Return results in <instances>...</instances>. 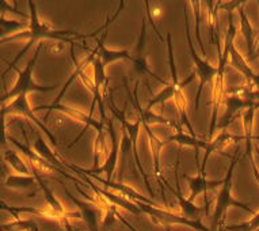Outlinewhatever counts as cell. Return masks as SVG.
Masks as SVG:
<instances>
[{
  "mask_svg": "<svg viewBox=\"0 0 259 231\" xmlns=\"http://www.w3.org/2000/svg\"><path fill=\"white\" fill-rule=\"evenodd\" d=\"M27 6H29V10H30V22H29V27H27V30L23 31V33H17V34L11 35V37H9V38L0 41V44H3V43H9V41H14V40L29 38L25 47H23V49L19 51V53L15 56V59H14L11 63H9V67H7V69H6L5 72H3V75H2L3 85H6V75H7V73H9L10 71L17 65L18 61L21 60V57H23L25 53H27V51H29L30 48L33 47L37 41L44 38L57 40V41L68 43L69 45H71V48H73V45H76V40H85V38H89V37H94V35L98 34L99 31L107 29L109 25H111L115 18L118 17L119 11L123 9L125 3L121 2V3H119L118 13H115V15H113V18L107 19L106 25H103L99 30H97L95 33H93V34H80V33H77V31H73V30H56V29H53L49 23H47V22H44L39 19L38 11H37V5H35L34 2H27Z\"/></svg>",
  "mask_w": 259,
  "mask_h": 231,
  "instance_id": "1",
  "label": "cell"
},
{
  "mask_svg": "<svg viewBox=\"0 0 259 231\" xmlns=\"http://www.w3.org/2000/svg\"><path fill=\"white\" fill-rule=\"evenodd\" d=\"M167 51H168V64H170V73H171V82L167 83V86H164L159 94H156L155 97H152V99H149V102L147 103L144 111L149 113L152 110V107H155L156 105H161L164 106L167 101L174 98L175 105H177V109L179 111V121H181V125L186 127L189 129L191 136H196V132L193 131V127H191L190 121L187 119V101L186 97L183 94V87L190 83L193 79H194V75L196 73L193 72L190 76L187 78L185 82H179L178 78V69H177V64H175V57H174V51H172V41H171V34L167 33Z\"/></svg>",
  "mask_w": 259,
  "mask_h": 231,
  "instance_id": "2",
  "label": "cell"
},
{
  "mask_svg": "<svg viewBox=\"0 0 259 231\" xmlns=\"http://www.w3.org/2000/svg\"><path fill=\"white\" fill-rule=\"evenodd\" d=\"M244 5V2H221L220 6L224 9L228 10V30L225 33V43H224V51L219 55V65H217V76L213 83V107L212 114H210V125H209V137L213 136V133L216 131L217 125V113H219V107L223 102V97H224V75L225 68L230 60V51L231 47L234 45L235 37H236V27L234 23V10L239 9L240 6Z\"/></svg>",
  "mask_w": 259,
  "mask_h": 231,
  "instance_id": "3",
  "label": "cell"
},
{
  "mask_svg": "<svg viewBox=\"0 0 259 231\" xmlns=\"http://www.w3.org/2000/svg\"><path fill=\"white\" fill-rule=\"evenodd\" d=\"M239 159H240L239 152H236V154L231 158V165L230 167H228V171H227V174H225L224 177V182H223V185H221L220 193H219V196H217L210 231H217L219 224H220L221 220L224 219L225 212H227V210H228L230 207L242 208V210L247 211V212L251 215L255 214L254 211L251 210L250 207H248L247 203H242V201L235 200L234 197H232V177H234L235 167H236V165H238Z\"/></svg>",
  "mask_w": 259,
  "mask_h": 231,
  "instance_id": "4",
  "label": "cell"
},
{
  "mask_svg": "<svg viewBox=\"0 0 259 231\" xmlns=\"http://www.w3.org/2000/svg\"><path fill=\"white\" fill-rule=\"evenodd\" d=\"M41 47L42 44H39L37 49H35L33 57L27 61L25 69H22L18 73L17 82L15 85L13 86V89L6 93L2 98H0V105L5 103L6 101H10V99H15L19 95H27L30 93H34V91H39V93H47V91L56 90L59 87V83H56L53 86H41L38 83H35L34 78H33V71L35 68V64H37V60H38L39 52H41Z\"/></svg>",
  "mask_w": 259,
  "mask_h": 231,
  "instance_id": "5",
  "label": "cell"
},
{
  "mask_svg": "<svg viewBox=\"0 0 259 231\" xmlns=\"http://www.w3.org/2000/svg\"><path fill=\"white\" fill-rule=\"evenodd\" d=\"M111 93H113V90H110V93H109V99H107V101H109V110L113 113V117L119 121V124H121L122 129L127 133L129 140L132 143V151L133 155H135V162H136L137 169L140 170L141 177H143V180H144L145 188H147L148 193L151 195V199L155 200V193H153L152 188H151V184H149L148 174L145 173L144 167H143V165H141L140 162V158H139V152H137V139H139V135H140V127L143 125L141 124V120L140 119H137L135 123H131V121L127 120L126 115H125V113H126V105H125V109L118 110V109L115 107L114 99H113V94H111Z\"/></svg>",
  "mask_w": 259,
  "mask_h": 231,
  "instance_id": "6",
  "label": "cell"
},
{
  "mask_svg": "<svg viewBox=\"0 0 259 231\" xmlns=\"http://www.w3.org/2000/svg\"><path fill=\"white\" fill-rule=\"evenodd\" d=\"M187 3L183 7V15H185V29H186V38L187 45H189V52H190V57L194 67H196V75L200 79V85H198V90L196 95V110L200 109V99L204 91V87L206 85H212L214 83V79L217 76V67L212 65L206 59H202L198 56L194 47H193V41H191V33H190V22H189V15H187Z\"/></svg>",
  "mask_w": 259,
  "mask_h": 231,
  "instance_id": "7",
  "label": "cell"
},
{
  "mask_svg": "<svg viewBox=\"0 0 259 231\" xmlns=\"http://www.w3.org/2000/svg\"><path fill=\"white\" fill-rule=\"evenodd\" d=\"M136 204L139 206L143 214L148 215L153 222L156 224H160V226H177V224H181V226L196 228L198 231H210V228L205 227L201 223V220H190V219L185 218V216H178V215L171 214L168 211L161 210L160 207L149 206V204L140 203V201L136 203Z\"/></svg>",
  "mask_w": 259,
  "mask_h": 231,
  "instance_id": "8",
  "label": "cell"
},
{
  "mask_svg": "<svg viewBox=\"0 0 259 231\" xmlns=\"http://www.w3.org/2000/svg\"><path fill=\"white\" fill-rule=\"evenodd\" d=\"M107 127H109V135H110L111 140V150L109 157L106 158V161L103 162V165H101L99 167H94V169H90V170H85V169H81L79 166H73V165H69V169H73V170L79 171L81 174H85V176H99V174H106V180L113 181V174H114L115 167H117V163H118V155H119V144L118 139H117V135H115L114 124H113V119L107 121Z\"/></svg>",
  "mask_w": 259,
  "mask_h": 231,
  "instance_id": "9",
  "label": "cell"
},
{
  "mask_svg": "<svg viewBox=\"0 0 259 231\" xmlns=\"http://www.w3.org/2000/svg\"><path fill=\"white\" fill-rule=\"evenodd\" d=\"M42 109H47L48 114L47 117L49 115L52 110H60L65 113V114H68L69 117H73V119H76L77 121H80L83 124H85V129L89 128V127H94V128L98 131V137H97V143H95V147L101 146V148H105V132H103V123L102 121H97L94 120L93 115L90 114H84L83 111L77 110L75 107H68V106H64V105H55V103H51V105H41L38 107H34L33 110L38 111L42 110Z\"/></svg>",
  "mask_w": 259,
  "mask_h": 231,
  "instance_id": "10",
  "label": "cell"
},
{
  "mask_svg": "<svg viewBox=\"0 0 259 231\" xmlns=\"http://www.w3.org/2000/svg\"><path fill=\"white\" fill-rule=\"evenodd\" d=\"M255 102V95H242V94H231L225 98V113L220 120L217 121L216 129H225L234 123L235 117L239 111L247 109L251 103Z\"/></svg>",
  "mask_w": 259,
  "mask_h": 231,
  "instance_id": "11",
  "label": "cell"
},
{
  "mask_svg": "<svg viewBox=\"0 0 259 231\" xmlns=\"http://www.w3.org/2000/svg\"><path fill=\"white\" fill-rule=\"evenodd\" d=\"M258 101H255L254 103H251L250 106L247 107L244 113L242 115V120H243V128H244V140H246V154L244 157L250 159V163H251V169H252V174L255 176L256 181H258L259 184V173L256 170V167H255V163H254V148H252V140H254V117H255V113L258 110Z\"/></svg>",
  "mask_w": 259,
  "mask_h": 231,
  "instance_id": "12",
  "label": "cell"
},
{
  "mask_svg": "<svg viewBox=\"0 0 259 231\" xmlns=\"http://www.w3.org/2000/svg\"><path fill=\"white\" fill-rule=\"evenodd\" d=\"M60 184L63 185L64 192L68 196L69 200L72 201L73 204L79 208V215H80V218L84 220V223L89 227V231H99V218L102 216L101 208L94 206V204H90L87 201L79 200L77 197H75L72 193L69 192L67 186L64 185L63 181H60Z\"/></svg>",
  "mask_w": 259,
  "mask_h": 231,
  "instance_id": "13",
  "label": "cell"
},
{
  "mask_svg": "<svg viewBox=\"0 0 259 231\" xmlns=\"http://www.w3.org/2000/svg\"><path fill=\"white\" fill-rule=\"evenodd\" d=\"M145 37H147V27H145V17H143V26H141V33H140V37H139V43H137V47H136V55L133 56V64H135V68H136L137 73H140V76L145 78V85H148V79L147 78L151 76L153 79H156L157 82H160L163 83L164 86H167L168 82L164 81V79H161L159 78L157 75L149 69L148 67V63H147V57H145V53H144V48H145Z\"/></svg>",
  "mask_w": 259,
  "mask_h": 231,
  "instance_id": "14",
  "label": "cell"
},
{
  "mask_svg": "<svg viewBox=\"0 0 259 231\" xmlns=\"http://www.w3.org/2000/svg\"><path fill=\"white\" fill-rule=\"evenodd\" d=\"M5 109H6V113L10 114V113H17V114H21V115H25L27 119L33 121L39 129H42L44 132L47 133V136L49 137L52 140L53 144H57V140H56V137L53 133L49 132V129H47V127L41 123V121L37 119L34 115V110L30 107V103H29V99H27V95H19L15 99H13L9 105H5Z\"/></svg>",
  "mask_w": 259,
  "mask_h": 231,
  "instance_id": "15",
  "label": "cell"
},
{
  "mask_svg": "<svg viewBox=\"0 0 259 231\" xmlns=\"http://www.w3.org/2000/svg\"><path fill=\"white\" fill-rule=\"evenodd\" d=\"M178 167H179V157L177 158V162H175L174 170H175V184H177V188H172L168 182L166 184V186L170 189V192L172 195H175V197L178 199L179 206H181V210L183 212V216L190 220H201V212L205 211V207H197L193 201H190L187 197H185L182 195V190H181V184H179V173H178Z\"/></svg>",
  "mask_w": 259,
  "mask_h": 231,
  "instance_id": "16",
  "label": "cell"
},
{
  "mask_svg": "<svg viewBox=\"0 0 259 231\" xmlns=\"http://www.w3.org/2000/svg\"><path fill=\"white\" fill-rule=\"evenodd\" d=\"M183 178H185V180L187 181V184H189L190 196L187 197V199L190 201H194V199H196L198 195H201V193H205V196H206V192H208V190L217 188V186H221L223 182H224V178H223V180L209 181L206 180V176L200 174V173H198L197 176H189L186 173H183Z\"/></svg>",
  "mask_w": 259,
  "mask_h": 231,
  "instance_id": "17",
  "label": "cell"
},
{
  "mask_svg": "<svg viewBox=\"0 0 259 231\" xmlns=\"http://www.w3.org/2000/svg\"><path fill=\"white\" fill-rule=\"evenodd\" d=\"M230 61L231 65H232L235 69H238L239 72L246 78V81L247 83H248V86H250V89L259 87V75H255L254 71L251 69V67L246 61V59H244V57L240 55V52L235 48V44L231 47Z\"/></svg>",
  "mask_w": 259,
  "mask_h": 231,
  "instance_id": "18",
  "label": "cell"
},
{
  "mask_svg": "<svg viewBox=\"0 0 259 231\" xmlns=\"http://www.w3.org/2000/svg\"><path fill=\"white\" fill-rule=\"evenodd\" d=\"M106 35H107V30L103 33V35L98 41V45H97V48L94 49V52L97 53V56L101 59V61H102L105 67L118 60H129V61H132V63L135 61L133 56L129 53V51H110V49H107V48L105 47V40H106Z\"/></svg>",
  "mask_w": 259,
  "mask_h": 231,
  "instance_id": "19",
  "label": "cell"
},
{
  "mask_svg": "<svg viewBox=\"0 0 259 231\" xmlns=\"http://www.w3.org/2000/svg\"><path fill=\"white\" fill-rule=\"evenodd\" d=\"M91 177L95 178L98 182H101V184L105 185V186H109V188L114 189V190H118L121 196L126 197V199H129V200H133L135 203H139V201H140V203H145V204H149V206L159 207V204H157L156 201L152 200V199H148V197L143 196V195L136 192L135 189L131 188V186H127V185L121 184V182H114V181L103 180V178H99L98 176H91Z\"/></svg>",
  "mask_w": 259,
  "mask_h": 231,
  "instance_id": "20",
  "label": "cell"
},
{
  "mask_svg": "<svg viewBox=\"0 0 259 231\" xmlns=\"http://www.w3.org/2000/svg\"><path fill=\"white\" fill-rule=\"evenodd\" d=\"M171 141H175L178 143L179 146L182 147H191L196 151V159L198 161V154H200V150H206L209 146V140H201L197 136H191V135H187V133L183 132L182 127L177 129V133L171 135L166 139V141H163V146H166Z\"/></svg>",
  "mask_w": 259,
  "mask_h": 231,
  "instance_id": "21",
  "label": "cell"
},
{
  "mask_svg": "<svg viewBox=\"0 0 259 231\" xmlns=\"http://www.w3.org/2000/svg\"><path fill=\"white\" fill-rule=\"evenodd\" d=\"M3 161L6 162V165H9L11 169H13L17 174H22V176H33L31 173V169H30L29 165H26V162L19 157L15 150H7L3 151Z\"/></svg>",
  "mask_w": 259,
  "mask_h": 231,
  "instance_id": "22",
  "label": "cell"
},
{
  "mask_svg": "<svg viewBox=\"0 0 259 231\" xmlns=\"http://www.w3.org/2000/svg\"><path fill=\"white\" fill-rule=\"evenodd\" d=\"M244 5H246V3H244ZM243 6L239 7V15H240V30H242L243 37H244V40H246V43H247V49H248L250 60H254L255 57H256V56L254 55V38H255L254 30H252V26H251L246 13H244Z\"/></svg>",
  "mask_w": 259,
  "mask_h": 231,
  "instance_id": "23",
  "label": "cell"
},
{
  "mask_svg": "<svg viewBox=\"0 0 259 231\" xmlns=\"http://www.w3.org/2000/svg\"><path fill=\"white\" fill-rule=\"evenodd\" d=\"M37 184V180L34 176H22V174H14V173H7L5 177V186L10 189H23L31 188Z\"/></svg>",
  "mask_w": 259,
  "mask_h": 231,
  "instance_id": "24",
  "label": "cell"
},
{
  "mask_svg": "<svg viewBox=\"0 0 259 231\" xmlns=\"http://www.w3.org/2000/svg\"><path fill=\"white\" fill-rule=\"evenodd\" d=\"M26 27H29L27 21H15V19L0 17V41L9 38L11 34H17V31L23 30Z\"/></svg>",
  "mask_w": 259,
  "mask_h": 231,
  "instance_id": "25",
  "label": "cell"
},
{
  "mask_svg": "<svg viewBox=\"0 0 259 231\" xmlns=\"http://www.w3.org/2000/svg\"><path fill=\"white\" fill-rule=\"evenodd\" d=\"M0 211H6L10 212L14 219H21L19 214H33L39 215V216H49V212L47 210H38V208H33V207H19V206H9L7 203L0 199Z\"/></svg>",
  "mask_w": 259,
  "mask_h": 231,
  "instance_id": "26",
  "label": "cell"
},
{
  "mask_svg": "<svg viewBox=\"0 0 259 231\" xmlns=\"http://www.w3.org/2000/svg\"><path fill=\"white\" fill-rule=\"evenodd\" d=\"M0 231H38V224L31 219H14L0 224Z\"/></svg>",
  "mask_w": 259,
  "mask_h": 231,
  "instance_id": "27",
  "label": "cell"
},
{
  "mask_svg": "<svg viewBox=\"0 0 259 231\" xmlns=\"http://www.w3.org/2000/svg\"><path fill=\"white\" fill-rule=\"evenodd\" d=\"M227 231H256L259 230V212H255L252 218L246 222L239 223V224H231L225 226Z\"/></svg>",
  "mask_w": 259,
  "mask_h": 231,
  "instance_id": "28",
  "label": "cell"
},
{
  "mask_svg": "<svg viewBox=\"0 0 259 231\" xmlns=\"http://www.w3.org/2000/svg\"><path fill=\"white\" fill-rule=\"evenodd\" d=\"M6 109L5 106L0 107V148L5 151L7 150V141H9V133L6 131Z\"/></svg>",
  "mask_w": 259,
  "mask_h": 231,
  "instance_id": "29",
  "label": "cell"
},
{
  "mask_svg": "<svg viewBox=\"0 0 259 231\" xmlns=\"http://www.w3.org/2000/svg\"><path fill=\"white\" fill-rule=\"evenodd\" d=\"M18 3H9V2H3V0H0V17H6V14H17V15H21L26 19L27 15L25 13H22L21 10L17 9Z\"/></svg>",
  "mask_w": 259,
  "mask_h": 231,
  "instance_id": "30",
  "label": "cell"
},
{
  "mask_svg": "<svg viewBox=\"0 0 259 231\" xmlns=\"http://www.w3.org/2000/svg\"><path fill=\"white\" fill-rule=\"evenodd\" d=\"M193 7H194V14H196V19H197V26H196V33H197V41L200 44V48L202 53H205V48H204V43H202V38H201V34H200V23H201V6L202 3L201 2H194V3H191Z\"/></svg>",
  "mask_w": 259,
  "mask_h": 231,
  "instance_id": "31",
  "label": "cell"
},
{
  "mask_svg": "<svg viewBox=\"0 0 259 231\" xmlns=\"http://www.w3.org/2000/svg\"><path fill=\"white\" fill-rule=\"evenodd\" d=\"M145 10H147V14H148V19H149V22H151V25H152L153 31L156 33V35L159 37V40H160L161 43H163V37H161V34L156 29V26H155V23H153V18H152V15H151V10H149V2H145Z\"/></svg>",
  "mask_w": 259,
  "mask_h": 231,
  "instance_id": "32",
  "label": "cell"
},
{
  "mask_svg": "<svg viewBox=\"0 0 259 231\" xmlns=\"http://www.w3.org/2000/svg\"><path fill=\"white\" fill-rule=\"evenodd\" d=\"M252 148H254V152H252V155H254L255 167H256V170H258V173H259V146L258 144H254V146H252Z\"/></svg>",
  "mask_w": 259,
  "mask_h": 231,
  "instance_id": "33",
  "label": "cell"
},
{
  "mask_svg": "<svg viewBox=\"0 0 259 231\" xmlns=\"http://www.w3.org/2000/svg\"><path fill=\"white\" fill-rule=\"evenodd\" d=\"M217 231H227L225 230V223H224V219L221 220L220 224H219V228H217Z\"/></svg>",
  "mask_w": 259,
  "mask_h": 231,
  "instance_id": "34",
  "label": "cell"
},
{
  "mask_svg": "<svg viewBox=\"0 0 259 231\" xmlns=\"http://www.w3.org/2000/svg\"><path fill=\"white\" fill-rule=\"evenodd\" d=\"M259 56V43H258V51H256V57Z\"/></svg>",
  "mask_w": 259,
  "mask_h": 231,
  "instance_id": "35",
  "label": "cell"
},
{
  "mask_svg": "<svg viewBox=\"0 0 259 231\" xmlns=\"http://www.w3.org/2000/svg\"><path fill=\"white\" fill-rule=\"evenodd\" d=\"M258 35H259V31H258Z\"/></svg>",
  "mask_w": 259,
  "mask_h": 231,
  "instance_id": "36",
  "label": "cell"
}]
</instances>
